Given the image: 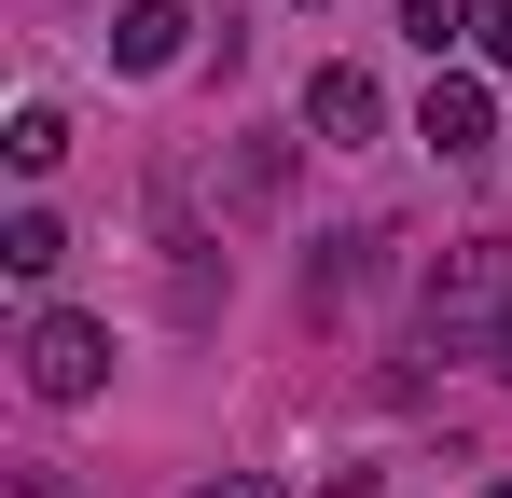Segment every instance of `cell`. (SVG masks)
Wrapping results in <instances>:
<instances>
[{"label":"cell","instance_id":"cell-12","mask_svg":"<svg viewBox=\"0 0 512 498\" xmlns=\"http://www.w3.org/2000/svg\"><path fill=\"white\" fill-rule=\"evenodd\" d=\"M14 498H70V485H56V471H14Z\"/></svg>","mask_w":512,"mask_h":498},{"label":"cell","instance_id":"cell-10","mask_svg":"<svg viewBox=\"0 0 512 498\" xmlns=\"http://www.w3.org/2000/svg\"><path fill=\"white\" fill-rule=\"evenodd\" d=\"M471 42H485V56L512 70V0H485V28H471Z\"/></svg>","mask_w":512,"mask_h":498},{"label":"cell","instance_id":"cell-2","mask_svg":"<svg viewBox=\"0 0 512 498\" xmlns=\"http://www.w3.org/2000/svg\"><path fill=\"white\" fill-rule=\"evenodd\" d=\"M14 360H28V402H97V388H111V332L70 319V305H42Z\"/></svg>","mask_w":512,"mask_h":498},{"label":"cell","instance_id":"cell-6","mask_svg":"<svg viewBox=\"0 0 512 498\" xmlns=\"http://www.w3.org/2000/svg\"><path fill=\"white\" fill-rule=\"evenodd\" d=\"M0 263H14V277L42 291V277L70 263V236H56V208H14V222H0Z\"/></svg>","mask_w":512,"mask_h":498},{"label":"cell","instance_id":"cell-5","mask_svg":"<svg viewBox=\"0 0 512 498\" xmlns=\"http://www.w3.org/2000/svg\"><path fill=\"white\" fill-rule=\"evenodd\" d=\"M180 28H194L180 0H125V28H111V70H167V56H180Z\"/></svg>","mask_w":512,"mask_h":498},{"label":"cell","instance_id":"cell-13","mask_svg":"<svg viewBox=\"0 0 512 498\" xmlns=\"http://www.w3.org/2000/svg\"><path fill=\"white\" fill-rule=\"evenodd\" d=\"M499 374H512V332H499Z\"/></svg>","mask_w":512,"mask_h":498},{"label":"cell","instance_id":"cell-9","mask_svg":"<svg viewBox=\"0 0 512 498\" xmlns=\"http://www.w3.org/2000/svg\"><path fill=\"white\" fill-rule=\"evenodd\" d=\"M236 194L277 208V194H291V139H250V153H236Z\"/></svg>","mask_w":512,"mask_h":498},{"label":"cell","instance_id":"cell-14","mask_svg":"<svg viewBox=\"0 0 512 498\" xmlns=\"http://www.w3.org/2000/svg\"><path fill=\"white\" fill-rule=\"evenodd\" d=\"M485 498H512V485H485Z\"/></svg>","mask_w":512,"mask_h":498},{"label":"cell","instance_id":"cell-7","mask_svg":"<svg viewBox=\"0 0 512 498\" xmlns=\"http://www.w3.org/2000/svg\"><path fill=\"white\" fill-rule=\"evenodd\" d=\"M0 153L28 166V180H42V166L70 153V111H56V97H28V111H14V139H0Z\"/></svg>","mask_w":512,"mask_h":498},{"label":"cell","instance_id":"cell-1","mask_svg":"<svg viewBox=\"0 0 512 498\" xmlns=\"http://www.w3.org/2000/svg\"><path fill=\"white\" fill-rule=\"evenodd\" d=\"M416 332L443 360H499V332H512V236H457L443 249L416 277Z\"/></svg>","mask_w":512,"mask_h":498},{"label":"cell","instance_id":"cell-3","mask_svg":"<svg viewBox=\"0 0 512 498\" xmlns=\"http://www.w3.org/2000/svg\"><path fill=\"white\" fill-rule=\"evenodd\" d=\"M305 125H319V139H374V125H388L374 70H360V56H319V83H305Z\"/></svg>","mask_w":512,"mask_h":498},{"label":"cell","instance_id":"cell-8","mask_svg":"<svg viewBox=\"0 0 512 498\" xmlns=\"http://www.w3.org/2000/svg\"><path fill=\"white\" fill-rule=\"evenodd\" d=\"M402 28H416V56H457L485 28V0H402Z\"/></svg>","mask_w":512,"mask_h":498},{"label":"cell","instance_id":"cell-4","mask_svg":"<svg viewBox=\"0 0 512 498\" xmlns=\"http://www.w3.org/2000/svg\"><path fill=\"white\" fill-rule=\"evenodd\" d=\"M416 139H429V153H485V139H499L485 83H471V70H443V83H429V111H416Z\"/></svg>","mask_w":512,"mask_h":498},{"label":"cell","instance_id":"cell-11","mask_svg":"<svg viewBox=\"0 0 512 498\" xmlns=\"http://www.w3.org/2000/svg\"><path fill=\"white\" fill-rule=\"evenodd\" d=\"M194 498H277V485H263V471H222V485H194Z\"/></svg>","mask_w":512,"mask_h":498}]
</instances>
